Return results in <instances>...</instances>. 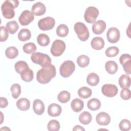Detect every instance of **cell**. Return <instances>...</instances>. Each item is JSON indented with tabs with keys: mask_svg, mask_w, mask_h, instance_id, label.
I'll return each mask as SVG.
<instances>
[{
	"mask_svg": "<svg viewBox=\"0 0 131 131\" xmlns=\"http://www.w3.org/2000/svg\"><path fill=\"white\" fill-rule=\"evenodd\" d=\"M61 107L58 104L51 103L49 105L48 108V114L52 117H57L61 113Z\"/></svg>",
	"mask_w": 131,
	"mask_h": 131,
	"instance_id": "9a60e30c",
	"label": "cell"
},
{
	"mask_svg": "<svg viewBox=\"0 0 131 131\" xmlns=\"http://www.w3.org/2000/svg\"><path fill=\"white\" fill-rule=\"evenodd\" d=\"M23 49L24 52L26 54H33L36 50V47L34 43L28 42L23 46Z\"/></svg>",
	"mask_w": 131,
	"mask_h": 131,
	"instance_id": "e575fe53",
	"label": "cell"
},
{
	"mask_svg": "<svg viewBox=\"0 0 131 131\" xmlns=\"http://www.w3.org/2000/svg\"><path fill=\"white\" fill-rule=\"evenodd\" d=\"M71 106L73 111L75 112H79L83 108L84 102L83 101L78 98H75L73 99L71 103Z\"/></svg>",
	"mask_w": 131,
	"mask_h": 131,
	"instance_id": "d6986e66",
	"label": "cell"
},
{
	"mask_svg": "<svg viewBox=\"0 0 131 131\" xmlns=\"http://www.w3.org/2000/svg\"><path fill=\"white\" fill-rule=\"evenodd\" d=\"M105 69L106 72L110 74L116 73L118 70V65L113 60H109L105 64Z\"/></svg>",
	"mask_w": 131,
	"mask_h": 131,
	"instance_id": "44dd1931",
	"label": "cell"
},
{
	"mask_svg": "<svg viewBox=\"0 0 131 131\" xmlns=\"http://www.w3.org/2000/svg\"><path fill=\"white\" fill-rule=\"evenodd\" d=\"M69 33V28L65 24L59 25L56 29L57 35L61 37H66Z\"/></svg>",
	"mask_w": 131,
	"mask_h": 131,
	"instance_id": "f546056e",
	"label": "cell"
},
{
	"mask_svg": "<svg viewBox=\"0 0 131 131\" xmlns=\"http://www.w3.org/2000/svg\"><path fill=\"white\" fill-rule=\"evenodd\" d=\"M20 75L22 80L25 82L31 81L34 77L33 72L29 68L24 70Z\"/></svg>",
	"mask_w": 131,
	"mask_h": 131,
	"instance_id": "7402d4cb",
	"label": "cell"
},
{
	"mask_svg": "<svg viewBox=\"0 0 131 131\" xmlns=\"http://www.w3.org/2000/svg\"><path fill=\"white\" fill-rule=\"evenodd\" d=\"M17 108L22 111H25L30 108V102L26 98H21L19 99L16 102Z\"/></svg>",
	"mask_w": 131,
	"mask_h": 131,
	"instance_id": "ac0fdd59",
	"label": "cell"
},
{
	"mask_svg": "<svg viewBox=\"0 0 131 131\" xmlns=\"http://www.w3.org/2000/svg\"><path fill=\"white\" fill-rule=\"evenodd\" d=\"M120 96L124 100H129L130 98V91L128 88L123 89L120 92Z\"/></svg>",
	"mask_w": 131,
	"mask_h": 131,
	"instance_id": "60d3db41",
	"label": "cell"
},
{
	"mask_svg": "<svg viewBox=\"0 0 131 131\" xmlns=\"http://www.w3.org/2000/svg\"><path fill=\"white\" fill-rule=\"evenodd\" d=\"M120 31L116 27H111L109 28L107 33L106 37L107 40L111 43H116L120 39Z\"/></svg>",
	"mask_w": 131,
	"mask_h": 131,
	"instance_id": "8fae6325",
	"label": "cell"
},
{
	"mask_svg": "<svg viewBox=\"0 0 131 131\" xmlns=\"http://www.w3.org/2000/svg\"><path fill=\"white\" fill-rule=\"evenodd\" d=\"M11 92L12 96L14 99H17L21 93V87L18 83H14L11 86Z\"/></svg>",
	"mask_w": 131,
	"mask_h": 131,
	"instance_id": "d590c367",
	"label": "cell"
},
{
	"mask_svg": "<svg viewBox=\"0 0 131 131\" xmlns=\"http://www.w3.org/2000/svg\"><path fill=\"white\" fill-rule=\"evenodd\" d=\"M1 41H6L9 36V31L6 27L4 26H1Z\"/></svg>",
	"mask_w": 131,
	"mask_h": 131,
	"instance_id": "ab89813d",
	"label": "cell"
},
{
	"mask_svg": "<svg viewBox=\"0 0 131 131\" xmlns=\"http://www.w3.org/2000/svg\"><path fill=\"white\" fill-rule=\"evenodd\" d=\"M96 120L97 123L100 125H107L111 122V117L108 114L102 112L97 115Z\"/></svg>",
	"mask_w": 131,
	"mask_h": 131,
	"instance_id": "7c38bea8",
	"label": "cell"
},
{
	"mask_svg": "<svg viewBox=\"0 0 131 131\" xmlns=\"http://www.w3.org/2000/svg\"><path fill=\"white\" fill-rule=\"evenodd\" d=\"M119 52V50L118 47L115 46H112L108 47L105 52V55L108 57H115L118 55Z\"/></svg>",
	"mask_w": 131,
	"mask_h": 131,
	"instance_id": "74e56055",
	"label": "cell"
},
{
	"mask_svg": "<svg viewBox=\"0 0 131 131\" xmlns=\"http://www.w3.org/2000/svg\"><path fill=\"white\" fill-rule=\"evenodd\" d=\"M87 106L90 110L95 111L100 108L101 106V102L100 100L97 98H92L88 101Z\"/></svg>",
	"mask_w": 131,
	"mask_h": 131,
	"instance_id": "484cf974",
	"label": "cell"
},
{
	"mask_svg": "<svg viewBox=\"0 0 131 131\" xmlns=\"http://www.w3.org/2000/svg\"><path fill=\"white\" fill-rule=\"evenodd\" d=\"M77 62L80 67L84 68L89 64L90 58L85 55H81L77 58Z\"/></svg>",
	"mask_w": 131,
	"mask_h": 131,
	"instance_id": "d6a6232c",
	"label": "cell"
},
{
	"mask_svg": "<svg viewBox=\"0 0 131 131\" xmlns=\"http://www.w3.org/2000/svg\"><path fill=\"white\" fill-rule=\"evenodd\" d=\"M37 41L40 46L45 47L49 45L50 39L48 35L46 34L41 33L38 35L37 37Z\"/></svg>",
	"mask_w": 131,
	"mask_h": 131,
	"instance_id": "83f0119b",
	"label": "cell"
},
{
	"mask_svg": "<svg viewBox=\"0 0 131 131\" xmlns=\"http://www.w3.org/2000/svg\"><path fill=\"white\" fill-rule=\"evenodd\" d=\"M8 104V102L7 99L5 97H1L0 98V105L1 108L6 107Z\"/></svg>",
	"mask_w": 131,
	"mask_h": 131,
	"instance_id": "ee69618b",
	"label": "cell"
},
{
	"mask_svg": "<svg viewBox=\"0 0 131 131\" xmlns=\"http://www.w3.org/2000/svg\"><path fill=\"white\" fill-rule=\"evenodd\" d=\"M118 83L122 89L129 88L130 86V78L127 75L123 74L120 77Z\"/></svg>",
	"mask_w": 131,
	"mask_h": 131,
	"instance_id": "ffe728a7",
	"label": "cell"
},
{
	"mask_svg": "<svg viewBox=\"0 0 131 131\" xmlns=\"http://www.w3.org/2000/svg\"><path fill=\"white\" fill-rule=\"evenodd\" d=\"M33 62L39 64L42 68L49 67L51 64V59L47 54L39 52L33 53L31 56Z\"/></svg>",
	"mask_w": 131,
	"mask_h": 131,
	"instance_id": "3957f363",
	"label": "cell"
},
{
	"mask_svg": "<svg viewBox=\"0 0 131 131\" xmlns=\"http://www.w3.org/2000/svg\"><path fill=\"white\" fill-rule=\"evenodd\" d=\"M56 74V68L53 64L49 67H43L39 70L36 74L37 81L41 84H47L53 78Z\"/></svg>",
	"mask_w": 131,
	"mask_h": 131,
	"instance_id": "6da1fadb",
	"label": "cell"
},
{
	"mask_svg": "<svg viewBox=\"0 0 131 131\" xmlns=\"http://www.w3.org/2000/svg\"><path fill=\"white\" fill-rule=\"evenodd\" d=\"M34 19V16L32 12L26 10L22 12L18 18V20L22 26H27L31 23Z\"/></svg>",
	"mask_w": 131,
	"mask_h": 131,
	"instance_id": "30bf717a",
	"label": "cell"
},
{
	"mask_svg": "<svg viewBox=\"0 0 131 131\" xmlns=\"http://www.w3.org/2000/svg\"><path fill=\"white\" fill-rule=\"evenodd\" d=\"M19 2L17 0L5 1L1 6V10L4 17L7 19H11L15 15L14 9L17 7Z\"/></svg>",
	"mask_w": 131,
	"mask_h": 131,
	"instance_id": "7a4b0ae2",
	"label": "cell"
},
{
	"mask_svg": "<svg viewBox=\"0 0 131 131\" xmlns=\"http://www.w3.org/2000/svg\"><path fill=\"white\" fill-rule=\"evenodd\" d=\"M55 20L52 17H46L40 19L38 22V26L43 31L51 30L55 26Z\"/></svg>",
	"mask_w": 131,
	"mask_h": 131,
	"instance_id": "ba28073f",
	"label": "cell"
},
{
	"mask_svg": "<svg viewBox=\"0 0 131 131\" xmlns=\"http://www.w3.org/2000/svg\"><path fill=\"white\" fill-rule=\"evenodd\" d=\"M60 127V123L56 120H51L47 125V128L49 131H58L59 130Z\"/></svg>",
	"mask_w": 131,
	"mask_h": 131,
	"instance_id": "8d00e7d4",
	"label": "cell"
},
{
	"mask_svg": "<svg viewBox=\"0 0 131 131\" xmlns=\"http://www.w3.org/2000/svg\"><path fill=\"white\" fill-rule=\"evenodd\" d=\"M131 56L129 54H123L122 55H121L120 57L119 58V61L121 63V65H122L123 63H124V62L131 60Z\"/></svg>",
	"mask_w": 131,
	"mask_h": 131,
	"instance_id": "7bdbcfd3",
	"label": "cell"
},
{
	"mask_svg": "<svg viewBox=\"0 0 131 131\" xmlns=\"http://www.w3.org/2000/svg\"><path fill=\"white\" fill-rule=\"evenodd\" d=\"M92 120L91 114L86 111H84L81 113L79 116V120L80 122L83 124L86 125L89 124Z\"/></svg>",
	"mask_w": 131,
	"mask_h": 131,
	"instance_id": "cb8c5ba5",
	"label": "cell"
},
{
	"mask_svg": "<svg viewBox=\"0 0 131 131\" xmlns=\"http://www.w3.org/2000/svg\"><path fill=\"white\" fill-rule=\"evenodd\" d=\"M31 33L30 31L26 28L21 29L18 33V38L21 41H25L30 39Z\"/></svg>",
	"mask_w": 131,
	"mask_h": 131,
	"instance_id": "603a6c76",
	"label": "cell"
},
{
	"mask_svg": "<svg viewBox=\"0 0 131 131\" xmlns=\"http://www.w3.org/2000/svg\"><path fill=\"white\" fill-rule=\"evenodd\" d=\"M123 66V69L125 73L127 74H130V69H131V60H129L122 65Z\"/></svg>",
	"mask_w": 131,
	"mask_h": 131,
	"instance_id": "b9f144b4",
	"label": "cell"
},
{
	"mask_svg": "<svg viewBox=\"0 0 131 131\" xmlns=\"http://www.w3.org/2000/svg\"><path fill=\"white\" fill-rule=\"evenodd\" d=\"M75 69V65L71 60L64 61L59 68L60 74L64 78L69 77L74 72Z\"/></svg>",
	"mask_w": 131,
	"mask_h": 131,
	"instance_id": "5b68a950",
	"label": "cell"
},
{
	"mask_svg": "<svg viewBox=\"0 0 131 131\" xmlns=\"http://www.w3.org/2000/svg\"><path fill=\"white\" fill-rule=\"evenodd\" d=\"M14 68L16 72L20 74L24 70L29 67L26 62L23 60H20L15 63Z\"/></svg>",
	"mask_w": 131,
	"mask_h": 131,
	"instance_id": "1f68e13d",
	"label": "cell"
},
{
	"mask_svg": "<svg viewBox=\"0 0 131 131\" xmlns=\"http://www.w3.org/2000/svg\"><path fill=\"white\" fill-rule=\"evenodd\" d=\"M86 82L91 86H95L99 82V77L96 73H91L88 75Z\"/></svg>",
	"mask_w": 131,
	"mask_h": 131,
	"instance_id": "4316f807",
	"label": "cell"
},
{
	"mask_svg": "<svg viewBox=\"0 0 131 131\" xmlns=\"http://www.w3.org/2000/svg\"><path fill=\"white\" fill-rule=\"evenodd\" d=\"M106 28V24L102 20H99L94 23L92 25V31L95 34H100L104 31Z\"/></svg>",
	"mask_w": 131,
	"mask_h": 131,
	"instance_id": "5bb4252c",
	"label": "cell"
},
{
	"mask_svg": "<svg viewBox=\"0 0 131 131\" xmlns=\"http://www.w3.org/2000/svg\"><path fill=\"white\" fill-rule=\"evenodd\" d=\"M99 15V10L97 8L90 6L88 7L84 14V18L85 21L88 23H94Z\"/></svg>",
	"mask_w": 131,
	"mask_h": 131,
	"instance_id": "52a82bcc",
	"label": "cell"
},
{
	"mask_svg": "<svg viewBox=\"0 0 131 131\" xmlns=\"http://www.w3.org/2000/svg\"><path fill=\"white\" fill-rule=\"evenodd\" d=\"M92 47L96 50L102 49L104 46V40L101 37H95L91 40Z\"/></svg>",
	"mask_w": 131,
	"mask_h": 131,
	"instance_id": "e0dca14e",
	"label": "cell"
},
{
	"mask_svg": "<svg viewBox=\"0 0 131 131\" xmlns=\"http://www.w3.org/2000/svg\"><path fill=\"white\" fill-rule=\"evenodd\" d=\"M18 54V51L15 47H9L5 51V55L9 59H14L17 56Z\"/></svg>",
	"mask_w": 131,
	"mask_h": 131,
	"instance_id": "f1b7e54d",
	"label": "cell"
},
{
	"mask_svg": "<svg viewBox=\"0 0 131 131\" xmlns=\"http://www.w3.org/2000/svg\"><path fill=\"white\" fill-rule=\"evenodd\" d=\"M73 130H81V131H84L85 130V129L82 127L80 125H75L74 128H73Z\"/></svg>",
	"mask_w": 131,
	"mask_h": 131,
	"instance_id": "f6af8a7d",
	"label": "cell"
},
{
	"mask_svg": "<svg viewBox=\"0 0 131 131\" xmlns=\"http://www.w3.org/2000/svg\"><path fill=\"white\" fill-rule=\"evenodd\" d=\"M6 28L10 34H13L18 30L19 26L16 21L12 20L6 24Z\"/></svg>",
	"mask_w": 131,
	"mask_h": 131,
	"instance_id": "836d02e7",
	"label": "cell"
},
{
	"mask_svg": "<svg viewBox=\"0 0 131 131\" xmlns=\"http://www.w3.org/2000/svg\"><path fill=\"white\" fill-rule=\"evenodd\" d=\"M33 109L36 114L42 115L45 111V105L42 101L38 99L34 100L33 103Z\"/></svg>",
	"mask_w": 131,
	"mask_h": 131,
	"instance_id": "2e32d148",
	"label": "cell"
},
{
	"mask_svg": "<svg viewBox=\"0 0 131 131\" xmlns=\"http://www.w3.org/2000/svg\"><path fill=\"white\" fill-rule=\"evenodd\" d=\"M46 11L45 5L41 2H37L33 4L31 8L32 13L37 16L44 14Z\"/></svg>",
	"mask_w": 131,
	"mask_h": 131,
	"instance_id": "4fadbf2b",
	"label": "cell"
},
{
	"mask_svg": "<svg viewBox=\"0 0 131 131\" xmlns=\"http://www.w3.org/2000/svg\"><path fill=\"white\" fill-rule=\"evenodd\" d=\"M118 88L117 86L113 84H105L101 88L102 94L108 97L115 96L118 93Z\"/></svg>",
	"mask_w": 131,
	"mask_h": 131,
	"instance_id": "9c48e42d",
	"label": "cell"
},
{
	"mask_svg": "<svg viewBox=\"0 0 131 131\" xmlns=\"http://www.w3.org/2000/svg\"><path fill=\"white\" fill-rule=\"evenodd\" d=\"M130 122L127 119H123L119 123V127L121 130L128 131L130 129Z\"/></svg>",
	"mask_w": 131,
	"mask_h": 131,
	"instance_id": "f35d334b",
	"label": "cell"
},
{
	"mask_svg": "<svg viewBox=\"0 0 131 131\" xmlns=\"http://www.w3.org/2000/svg\"><path fill=\"white\" fill-rule=\"evenodd\" d=\"M71 98L70 93L67 91H62L60 92L57 96L58 101L62 103L68 102Z\"/></svg>",
	"mask_w": 131,
	"mask_h": 131,
	"instance_id": "4dcf8cb0",
	"label": "cell"
},
{
	"mask_svg": "<svg viewBox=\"0 0 131 131\" xmlns=\"http://www.w3.org/2000/svg\"><path fill=\"white\" fill-rule=\"evenodd\" d=\"M92 91L91 89L86 86H82L78 90V96L83 99H86L91 96Z\"/></svg>",
	"mask_w": 131,
	"mask_h": 131,
	"instance_id": "d4e9b609",
	"label": "cell"
},
{
	"mask_svg": "<svg viewBox=\"0 0 131 131\" xmlns=\"http://www.w3.org/2000/svg\"><path fill=\"white\" fill-rule=\"evenodd\" d=\"M66 47V43L63 40L56 39L53 41L51 47V53L54 56H59L64 52Z\"/></svg>",
	"mask_w": 131,
	"mask_h": 131,
	"instance_id": "8992f818",
	"label": "cell"
},
{
	"mask_svg": "<svg viewBox=\"0 0 131 131\" xmlns=\"http://www.w3.org/2000/svg\"><path fill=\"white\" fill-rule=\"evenodd\" d=\"M74 30L79 39L84 41L89 37V31L86 25L82 22H77L74 25Z\"/></svg>",
	"mask_w": 131,
	"mask_h": 131,
	"instance_id": "277c9868",
	"label": "cell"
}]
</instances>
